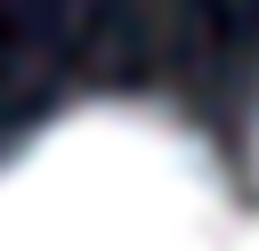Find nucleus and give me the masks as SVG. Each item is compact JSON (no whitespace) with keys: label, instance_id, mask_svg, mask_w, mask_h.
<instances>
[{"label":"nucleus","instance_id":"obj_1","mask_svg":"<svg viewBox=\"0 0 259 251\" xmlns=\"http://www.w3.org/2000/svg\"><path fill=\"white\" fill-rule=\"evenodd\" d=\"M235 194L202 130L146 97H89L0 154V251H219Z\"/></svg>","mask_w":259,"mask_h":251},{"label":"nucleus","instance_id":"obj_2","mask_svg":"<svg viewBox=\"0 0 259 251\" xmlns=\"http://www.w3.org/2000/svg\"><path fill=\"white\" fill-rule=\"evenodd\" d=\"M219 251H259V219H235V235H227Z\"/></svg>","mask_w":259,"mask_h":251}]
</instances>
